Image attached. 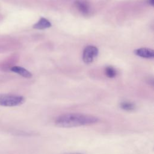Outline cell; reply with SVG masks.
I'll return each instance as SVG.
<instances>
[{
	"label": "cell",
	"instance_id": "6da1fadb",
	"mask_svg": "<svg viewBox=\"0 0 154 154\" xmlns=\"http://www.w3.org/2000/svg\"><path fill=\"white\" fill-rule=\"evenodd\" d=\"M99 119L94 116L81 113H66L57 117L55 120L57 126L60 128H74L94 124Z\"/></svg>",
	"mask_w": 154,
	"mask_h": 154
},
{
	"label": "cell",
	"instance_id": "7a4b0ae2",
	"mask_svg": "<svg viewBox=\"0 0 154 154\" xmlns=\"http://www.w3.org/2000/svg\"><path fill=\"white\" fill-rule=\"evenodd\" d=\"M25 102V98L22 96L0 94V106H16L22 105Z\"/></svg>",
	"mask_w": 154,
	"mask_h": 154
},
{
	"label": "cell",
	"instance_id": "3957f363",
	"mask_svg": "<svg viewBox=\"0 0 154 154\" xmlns=\"http://www.w3.org/2000/svg\"><path fill=\"white\" fill-rule=\"evenodd\" d=\"M99 51L98 49L94 46H87L82 54V59L85 63L90 64L93 61L94 58L98 55Z\"/></svg>",
	"mask_w": 154,
	"mask_h": 154
},
{
	"label": "cell",
	"instance_id": "277c9868",
	"mask_svg": "<svg viewBox=\"0 0 154 154\" xmlns=\"http://www.w3.org/2000/svg\"><path fill=\"white\" fill-rule=\"evenodd\" d=\"M134 53L138 57L145 58H153L154 57V52L153 49L146 48H141L135 50Z\"/></svg>",
	"mask_w": 154,
	"mask_h": 154
},
{
	"label": "cell",
	"instance_id": "5b68a950",
	"mask_svg": "<svg viewBox=\"0 0 154 154\" xmlns=\"http://www.w3.org/2000/svg\"><path fill=\"white\" fill-rule=\"evenodd\" d=\"M75 6L77 9L83 14H87L90 11V5L84 0H78L75 2Z\"/></svg>",
	"mask_w": 154,
	"mask_h": 154
},
{
	"label": "cell",
	"instance_id": "8992f818",
	"mask_svg": "<svg viewBox=\"0 0 154 154\" xmlns=\"http://www.w3.org/2000/svg\"><path fill=\"white\" fill-rule=\"evenodd\" d=\"M11 70L13 72H15L20 76L26 78H30L32 77V74L31 72H29L28 70H27L26 69L20 67V66H14L11 68Z\"/></svg>",
	"mask_w": 154,
	"mask_h": 154
},
{
	"label": "cell",
	"instance_id": "52a82bcc",
	"mask_svg": "<svg viewBox=\"0 0 154 154\" xmlns=\"http://www.w3.org/2000/svg\"><path fill=\"white\" fill-rule=\"evenodd\" d=\"M51 26V22L44 17H41L40 20L33 25V28L37 29H45Z\"/></svg>",
	"mask_w": 154,
	"mask_h": 154
},
{
	"label": "cell",
	"instance_id": "ba28073f",
	"mask_svg": "<svg viewBox=\"0 0 154 154\" xmlns=\"http://www.w3.org/2000/svg\"><path fill=\"white\" fill-rule=\"evenodd\" d=\"M120 107L126 111H132L135 109V105L131 102H123L120 104Z\"/></svg>",
	"mask_w": 154,
	"mask_h": 154
},
{
	"label": "cell",
	"instance_id": "9c48e42d",
	"mask_svg": "<svg viewBox=\"0 0 154 154\" xmlns=\"http://www.w3.org/2000/svg\"><path fill=\"white\" fill-rule=\"evenodd\" d=\"M105 74L106 75L110 78H112L116 75V70L114 68L111 66H108L105 69Z\"/></svg>",
	"mask_w": 154,
	"mask_h": 154
},
{
	"label": "cell",
	"instance_id": "30bf717a",
	"mask_svg": "<svg viewBox=\"0 0 154 154\" xmlns=\"http://www.w3.org/2000/svg\"><path fill=\"white\" fill-rule=\"evenodd\" d=\"M148 2L150 5H151L152 6H153L154 5V0H148Z\"/></svg>",
	"mask_w": 154,
	"mask_h": 154
},
{
	"label": "cell",
	"instance_id": "8fae6325",
	"mask_svg": "<svg viewBox=\"0 0 154 154\" xmlns=\"http://www.w3.org/2000/svg\"><path fill=\"white\" fill-rule=\"evenodd\" d=\"M64 154H82L78 152H74V153H64Z\"/></svg>",
	"mask_w": 154,
	"mask_h": 154
}]
</instances>
